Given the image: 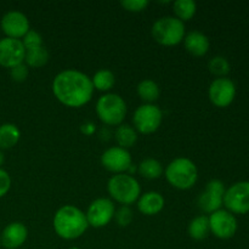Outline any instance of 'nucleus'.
<instances>
[{
  "label": "nucleus",
  "mask_w": 249,
  "mask_h": 249,
  "mask_svg": "<svg viewBox=\"0 0 249 249\" xmlns=\"http://www.w3.org/2000/svg\"><path fill=\"white\" fill-rule=\"evenodd\" d=\"M1 31L4 32L7 38L19 39L23 38L29 32V21L24 14L21 11H9L2 16Z\"/></svg>",
  "instance_id": "15"
},
{
  "label": "nucleus",
  "mask_w": 249,
  "mask_h": 249,
  "mask_svg": "<svg viewBox=\"0 0 249 249\" xmlns=\"http://www.w3.org/2000/svg\"><path fill=\"white\" fill-rule=\"evenodd\" d=\"M138 95L142 101L146 104H153L156 100H158L160 94V87L156 82L151 79H143L138 85Z\"/></svg>",
  "instance_id": "22"
},
{
  "label": "nucleus",
  "mask_w": 249,
  "mask_h": 249,
  "mask_svg": "<svg viewBox=\"0 0 249 249\" xmlns=\"http://www.w3.org/2000/svg\"><path fill=\"white\" fill-rule=\"evenodd\" d=\"M184 45L187 53H191L192 56L202 57L209 51L211 41H209L208 36L202 33V32L192 31L185 36Z\"/></svg>",
  "instance_id": "17"
},
{
  "label": "nucleus",
  "mask_w": 249,
  "mask_h": 249,
  "mask_svg": "<svg viewBox=\"0 0 249 249\" xmlns=\"http://www.w3.org/2000/svg\"><path fill=\"white\" fill-rule=\"evenodd\" d=\"M116 208L109 198H97L90 203L85 216L89 226L95 229L105 228L114 218Z\"/></svg>",
  "instance_id": "10"
},
{
  "label": "nucleus",
  "mask_w": 249,
  "mask_h": 249,
  "mask_svg": "<svg viewBox=\"0 0 249 249\" xmlns=\"http://www.w3.org/2000/svg\"><path fill=\"white\" fill-rule=\"evenodd\" d=\"M80 130H82V133L84 134V135L90 136L95 133V130H96V125H95L94 123H91V122H87V123H83L82 125H80Z\"/></svg>",
  "instance_id": "33"
},
{
  "label": "nucleus",
  "mask_w": 249,
  "mask_h": 249,
  "mask_svg": "<svg viewBox=\"0 0 249 249\" xmlns=\"http://www.w3.org/2000/svg\"><path fill=\"white\" fill-rule=\"evenodd\" d=\"M126 111H128V107H126L125 101L118 94L108 92V94L102 95L97 100L96 113L105 125L117 126L123 124Z\"/></svg>",
  "instance_id": "5"
},
{
  "label": "nucleus",
  "mask_w": 249,
  "mask_h": 249,
  "mask_svg": "<svg viewBox=\"0 0 249 249\" xmlns=\"http://www.w3.org/2000/svg\"><path fill=\"white\" fill-rule=\"evenodd\" d=\"M165 179L178 190H189L195 186L198 179V170L191 160L185 157L175 158L164 170Z\"/></svg>",
  "instance_id": "3"
},
{
  "label": "nucleus",
  "mask_w": 249,
  "mask_h": 249,
  "mask_svg": "<svg viewBox=\"0 0 249 249\" xmlns=\"http://www.w3.org/2000/svg\"><path fill=\"white\" fill-rule=\"evenodd\" d=\"M0 246H1V240H0Z\"/></svg>",
  "instance_id": "37"
},
{
  "label": "nucleus",
  "mask_w": 249,
  "mask_h": 249,
  "mask_svg": "<svg viewBox=\"0 0 249 249\" xmlns=\"http://www.w3.org/2000/svg\"><path fill=\"white\" fill-rule=\"evenodd\" d=\"M187 232H189L190 237L196 241H202L208 237V235L211 233L208 216L199 215L192 219L187 228Z\"/></svg>",
  "instance_id": "21"
},
{
  "label": "nucleus",
  "mask_w": 249,
  "mask_h": 249,
  "mask_svg": "<svg viewBox=\"0 0 249 249\" xmlns=\"http://www.w3.org/2000/svg\"><path fill=\"white\" fill-rule=\"evenodd\" d=\"M148 0H122V7L129 12H141L148 6Z\"/></svg>",
  "instance_id": "30"
},
{
  "label": "nucleus",
  "mask_w": 249,
  "mask_h": 249,
  "mask_svg": "<svg viewBox=\"0 0 249 249\" xmlns=\"http://www.w3.org/2000/svg\"><path fill=\"white\" fill-rule=\"evenodd\" d=\"M100 136H101L102 140H106L107 141L109 139V136H111V133H109L108 129H107L106 126H105V128H102L101 131H100Z\"/></svg>",
  "instance_id": "34"
},
{
  "label": "nucleus",
  "mask_w": 249,
  "mask_h": 249,
  "mask_svg": "<svg viewBox=\"0 0 249 249\" xmlns=\"http://www.w3.org/2000/svg\"><path fill=\"white\" fill-rule=\"evenodd\" d=\"M225 186L224 182L218 179H213L206 185L204 191L199 195L197 199V204L201 211L204 213L212 214L214 212L221 209L224 204V195H225Z\"/></svg>",
  "instance_id": "9"
},
{
  "label": "nucleus",
  "mask_w": 249,
  "mask_h": 249,
  "mask_svg": "<svg viewBox=\"0 0 249 249\" xmlns=\"http://www.w3.org/2000/svg\"><path fill=\"white\" fill-rule=\"evenodd\" d=\"M164 198L160 192L150 191L141 195L138 199V209L145 215H156L164 208Z\"/></svg>",
  "instance_id": "18"
},
{
  "label": "nucleus",
  "mask_w": 249,
  "mask_h": 249,
  "mask_svg": "<svg viewBox=\"0 0 249 249\" xmlns=\"http://www.w3.org/2000/svg\"><path fill=\"white\" fill-rule=\"evenodd\" d=\"M11 187V178L6 170L0 168V198L7 195Z\"/></svg>",
  "instance_id": "32"
},
{
  "label": "nucleus",
  "mask_w": 249,
  "mask_h": 249,
  "mask_svg": "<svg viewBox=\"0 0 249 249\" xmlns=\"http://www.w3.org/2000/svg\"><path fill=\"white\" fill-rule=\"evenodd\" d=\"M53 94L67 107L79 108L87 105L94 95L91 78L77 70H66L53 80Z\"/></svg>",
  "instance_id": "1"
},
{
  "label": "nucleus",
  "mask_w": 249,
  "mask_h": 249,
  "mask_svg": "<svg viewBox=\"0 0 249 249\" xmlns=\"http://www.w3.org/2000/svg\"><path fill=\"white\" fill-rule=\"evenodd\" d=\"M138 172L141 177L146 179L155 180L163 175V165L160 160L155 158H147L139 164Z\"/></svg>",
  "instance_id": "23"
},
{
  "label": "nucleus",
  "mask_w": 249,
  "mask_h": 249,
  "mask_svg": "<svg viewBox=\"0 0 249 249\" xmlns=\"http://www.w3.org/2000/svg\"><path fill=\"white\" fill-rule=\"evenodd\" d=\"M224 206L232 214H247L249 212V181L231 185L224 195Z\"/></svg>",
  "instance_id": "8"
},
{
  "label": "nucleus",
  "mask_w": 249,
  "mask_h": 249,
  "mask_svg": "<svg viewBox=\"0 0 249 249\" xmlns=\"http://www.w3.org/2000/svg\"><path fill=\"white\" fill-rule=\"evenodd\" d=\"M26 49L19 39H0V66L5 68H14L24 62Z\"/></svg>",
  "instance_id": "14"
},
{
  "label": "nucleus",
  "mask_w": 249,
  "mask_h": 249,
  "mask_svg": "<svg viewBox=\"0 0 249 249\" xmlns=\"http://www.w3.org/2000/svg\"><path fill=\"white\" fill-rule=\"evenodd\" d=\"M211 232L220 240L233 237L237 231V220L235 215L225 209H219L208 216Z\"/></svg>",
  "instance_id": "11"
},
{
  "label": "nucleus",
  "mask_w": 249,
  "mask_h": 249,
  "mask_svg": "<svg viewBox=\"0 0 249 249\" xmlns=\"http://www.w3.org/2000/svg\"><path fill=\"white\" fill-rule=\"evenodd\" d=\"M101 164L108 172L114 173V174H123L128 172L130 165L133 164V160L128 150L114 146V147L107 148L102 153Z\"/></svg>",
  "instance_id": "13"
},
{
  "label": "nucleus",
  "mask_w": 249,
  "mask_h": 249,
  "mask_svg": "<svg viewBox=\"0 0 249 249\" xmlns=\"http://www.w3.org/2000/svg\"><path fill=\"white\" fill-rule=\"evenodd\" d=\"M163 121V112L153 104H143L136 108L133 117L135 130L143 135H148L158 130Z\"/></svg>",
  "instance_id": "7"
},
{
  "label": "nucleus",
  "mask_w": 249,
  "mask_h": 249,
  "mask_svg": "<svg viewBox=\"0 0 249 249\" xmlns=\"http://www.w3.org/2000/svg\"><path fill=\"white\" fill-rule=\"evenodd\" d=\"M151 34L163 46H175L185 38V24L175 16L158 18L151 28Z\"/></svg>",
  "instance_id": "6"
},
{
  "label": "nucleus",
  "mask_w": 249,
  "mask_h": 249,
  "mask_svg": "<svg viewBox=\"0 0 249 249\" xmlns=\"http://www.w3.org/2000/svg\"><path fill=\"white\" fill-rule=\"evenodd\" d=\"M208 68L214 75L219 78H224L230 72V63L223 56H215L208 62Z\"/></svg>",
  "instance_id": "27"
},
{
  "label": "nucleus",
  "mask_w": 249,
  "mask_h": 249,
  "mask_svg": "<svg viewBox=\"0 0 249 249\" xmlns=\"http://www.w3.org/2000/svg\"><path fill=\"white\" fill-rule=\"evenodd\" d=\"M175 17L181 22L190 21L196 15L197 4L194 0H177L173 2Z\"/></svg>",
  "instance_id": "26"
},
{
  "label": "nucleus",
  "mask_w": 249,
  "mask_h": 249,
  "mask_svg": "<svg viewBox=\"0 0 249 249\" xmlns=\"http://www.w3.org/2000/svg\"><path fill=\"white\" fill-rule=\"evenodd\" d=\"M208 96L212 104L220 108L230 106L236 97V85L229 78H216L208 89Z\"/></svg>",
  "instance_id": "12"
},
{
  "label": "nucleus",
  "mask_w": 249,
  "mask_h": 249,
  "mask_svg": "<svg viewBox=\"0 0 249 249\" xmlns=\"http://www.w3.org/2000/svg\"><path fill=\"white\" fill-rule=\"evenodd\" d=\"M70 249H80L79 247H72V248H70Z\"/></svg>",
  "instance_id": "36"
},
{
  "label": "nucleus",
  "mask_w": 249,
  "mask_h": 249,
  "mask_svg": "<svg viewBox=\"0 0 249 249\" xmlns=\"http://www.w3.org/2000/svg\"><path fill=\"white\" fill-rule=\"evenodd\" d=\"M114 139L119 147L128 150V148L133 147L138 141V131L128 124H121L117 126L116 131H114Z\"/></svg>",
  "instance_id": "20"
},
{
  "label": "nucleus",
  "mask_w": 249,
  "mask_h": 249,
  "mask_svg": "<svg viewBox=\"0 0 249 249\" xmlns=\"http://www.w3.org/2000/svg\"><path fill=\"white\" fill-rule=\"evenodd\" d=\"M21 138V131L17 125L12 123H5L0 125V150L12 148Z\"/></svg>",
  "instance_id": "19"
},
{
  "label": "nucleus",
  "mask_w": 249,
  "mask_h": 249,
  "mask_svg": "<svg viewBox=\"0 0 249 249\" xmlns=\"http://www.w3.org/2000/svg\"><path fill=\"white\" fill-rule=\"evenodd\" d=\"M27 237H28V230H27L26 225L19 221L9 224L0 235L1 246L6 249H17L22 247L27 241Z\"/></svg>",
  "instance_id": "16"
},
{
  "label": "nucleus",
  "mask_w": 249,
  "mask_h": 249,
  "mask_svg": "<svg viewBox=\"0 0 249 249\" xmlns=\"http://www.w3.org/2000/svg\"><path fill=\"white\" fill-rule=\"evenodd\" d=\"M53 225L56 235L67 241L79 238L89 228L84 212L70 204L61 207L56 212Z\"/></svg>",
  "instance_id": "2"
},
{
  "label": "nucleus",
  "mask_w": 249,
  "mask_h": 249,
  "mask_svg": "<svg viewBox=\"0 0 249 249\" xmlns=\"http://www.w3.org/2000/svg\"><path fill=\"white\" fill-rule=\"evenodd\" d=\"M10 74H11L12 80L17 83H22L28 78L29 74V70H28V66L26 63H21V65H17L16 67L11 68L10 70Z\"/></svg>",
  "instance_id": "31"
},
{
  "label": "nucleus",
  "mask_w": 249,
  "mask_h": 249,
  "mask_svg": "<svg viewBox=\"0 0 249 249\" xmlns=\"http://www.w3.org/2000/svg\"><path fill=\"white\" fill-rule=\"evenodd\" d=\"M4 160H5L4 153H2V151L0 150V168H1V165L4 164Z\"/></svg>",
  "instance_id": "35"
},
{
  "label": "nucleus",
  "mask_w": 249,
  "mask_h": 249,
  "mask_svg": "<svg viewBox=\"0 0 249 249\" xmlns=\"http://www.w3.org/2000/svg\"><path fill=\"white\" fill-rule=\"evenodd\" d=\"M49 57V51L48 49L40 46V48L32 49V50L26 51V56H24V63L28 67L32 68H41L48 63Z\"/></svg>",
  "instance_id": "24"
},
{
  "label": "nucleus",
  "mask_w": 249,
  "mask_h": 249,
  "mask_svg": "<svg viewBox=\"0 0 249 249\" xmlns=\"http://www.w3.org/2000/svg\"><path fill=\"white\" fill-rule=\"evenodd\" d=\"M21 41L23 44L26 51L43 46V38H41V36L38 32L33 31V29H29L28 33L22 38Z\"/></svg>",
  "instance_id": "28"
},
{
  "label": "nucleus",
  "mask_w": 249,
  "mask_h": 249,
  "mask_svg": "<svg viewBox=\"0 0 249 249\" xmlns=\"http://www.w3.org/2000/svg\"><path fill=\"white\" fill-rule=\"evenodd\" d=\"M107 190L112 198L123 206H130L141 196V187L138 180L126 173L114 174L107 184Z\"/></svg>",
  "instance_id": "4"
},
{
  "label": "nucleus",
  "mask_w": 249,
  "mask_h": 249,
  "mask_svg": "<svg viewBox=\"0 0 249 249\" xmlns=\"http://www.w3.org/2000/svg\"><path fill=\"white\" fill-rule=\"evenodd\" d=\"M114 218H116L117 224L122 228H125L129 224L133 221V211L130 209V207L128 206H122L118 211L114 213Z\"/></svg>",
  "instance_id": "29"
},
{
  "label": "nucleus",
  "mask_w": 249,
  "mask_h": 249,
  "mask_svg": "<svg viewBox=\"0 0 249 249\" xmlns=\"http://www.w3.org/2000/svg\"><path fill=\"white\" fill-rule=\"evenodd\" d=\"M91 83L94 89L99 90V91H109L112 88L114 87L116 83V77H114L113 72L109 70H100L97 71L91 78Z\"/></svg>",
  "instance_id": "25"
}]
</instances>
